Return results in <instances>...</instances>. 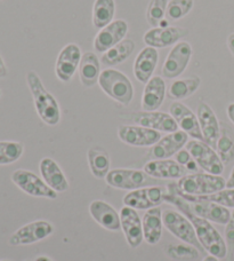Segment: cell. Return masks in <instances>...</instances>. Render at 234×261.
<instances>
[{
  "instance_id": "1",
  "label": "cell",
  "mask_w": 234,
  "mask_h": 261,
  "mask_svg": "<svg viewBox=\"0 0 234 261\" xmlns=\"http://www.w3.org/2000/svg\"><path fill=\"white\" fill-rule=\"evenodd\" d=\"M165 200L170 204H174L175 206L189 218L192 225L194 227L195 234L200 244L202 245L203 250L208 254L214 255L218 259H224L227 255V245L223 236L219 234V231L215 228L207 219H203L196 216L190 207V204L186 199L182 198L181 196L168 190L165 195Z\"/></svg>"
},
{
  "instance_id": "2",
  "label": "cell",
  "mask_w": 234,
  "mask_h": 261,
  "mask_svg": "<svg viewBox=\"0 0 234 261\" xmlns=\"http://www.w3.org/2000/svg\"><path fill=\"white\" fill-rule=\"evenodd\" d=\"M26 83L40 119L48 126H56L61 120V108L57 100L47 91L39 74L34 70L26 73Z\"/></svg>"
},
{
  "instance_id": "3",
  "label": "cell",
  "mask_w": 234,
  "mask_h": 261,
  "mask_svg": "<svg viewBox=\"0 0 234 261\" xmlns=\"http://www.w3.org/2000/svg\"><path fill=\"white\" fill-rule=\"evenodd\" d=\"M98 85L112 100L123 106H128L134 99V86L124 72L116 69L106 68L98 78Z\"/></svg>"
},
{
  "instance_id": "4",
  "label": "cell",
  "mask_w": 234,
  "mask_h": 261,
  "mask_svg": "<svg viewBox=\"0 0 234 261\" xmlns=\"http://www.w3.org/2000/svg\"><path fill=\"white\" fill-rule=\"evenodd\" d=\"M180 192L189 196H208L226 188V180L222 175L210 173H192L179 179Z\"/></svg>"
},
{
  "instance_id": "5",
  "label": "cell",
  "mask_w": 234,
  "mask_h": 261,
  "mask_svg": "<svg viewBox=\"0 0 234 261\" xmlns=\"http://www.w3.org/2000/svg\"><path fill=\"white\" fill-rule=\"evenodd\" d=\"M162 219L163 226L172 236H175L183 243L194 246L199 250L200 253L203 252L204 250L196 237L193 225L183 213L175 210H166L162 213Z\"/></svg>"
},
{
  "instance_id": "6",
  "label": "cell",
  "mask_w": 234,
  "mask_h": 261,
  "mask_svg": "<svg viewBox=\"0 0 234 261\" xmlns=\"http://www.w3.org/2000/svg\"><path fill=\"white\" fill-rule=\"evenodd\" d=\"M185 147L191 153L192 158L196 162V164L206 173L222 175L224 172V163L213 147H210L204 141L195 139L187 142Z\"/></svg>"
},
{
  "instance_id": "7",
  "label": "cell",
  "mask_w": 234,
  "mask_h": 261,
  "mask_svg": "<svg viewBox=\"0 0 234 261\" xmlns=\"http://www.w3.org/2000/svg\"><path fill=\"white\" fill-rule=\"evenodd\" d=\"M13 184L20 188L23 193L32 196V197L56 199L57 194L47 185L43 178L27 170H16L12 174Z\"/></svg>"
},
{
  "instance_id": "8",
  "label": "cell",
  "mask_w": 234,
  "mask_h": 261,
  "mask_svg": "<svg viewBox=\"0 0 234 261\" xmlns=\"http://www.w3.org/2000/svg\"><path fill=\"white\" fill-rule=\"evenodd\" d=\"M54 232V226L49 221L36 220L18 228L9 237L8 243L13 246H22L38 243Z\"/></svg>"
},
{
  "instance_id": "9",
  "label": "cell",
  "mask_w": 234,
  "mask_h": 261,
  "mask_svg": "<svg viewBox=\"0 0 234 261\" xmlns=\"http://www.w3.org/2000/svg\"><path fill=\"white\" fill-rule=\"evenodd\" d=\"M193 49L187 41H180L170 49L162 67L163 77L174 79L180 77L189 65Z\"/></svg>"
},
{
  "instance_id": "10",
  "label": "cell",
  "mask_w": 234,
  "mask_h": 261,
  "mask_svg": "<svg viewBox=\"0 0 234 261\" xmlns=\"http://www.w3.org/2000/svg\"><path fill=\"white\" fill-rule=\"evenodd\" d=\"M166 189L162 187H142L132 190L124 197V205L135 210H147L160 206L165 200Z\"/></svg>"
},
{
  "instance_id": "11",
  "label": "cell",
  "mask_w": 234,
  "mask_h": 261,
  "mask_svg": "<svg viewBox=\"0 0 234 261\" xmlns=\"http://www.w3.org/2000/svg\"><path fill=\"white\" fill-rule=\"evenodd\" d=\"M82 58L81 48L77 44L70 43L65 45L58 53L55 64V73L61 82L68 83L73 78L79 69Z\"/></svg>"
},
{
  "instance_id": "12",
  "label": "cell",
  "mask_w": 234,
  "mask_h": 261,
  "mask_svg": "<svg viewBox=\"0 0 234 261\" xmlns=\"http://www.w3.org/2000/svg\"><path fill=\"white\" fill-rule=\"evenodd\" d=\"M118 137L124 143L132 147H152L161 139L160 132L140 125H121Z\"/></svg>"
},
{
  "instance_id": "13",
  "label": "cell",
  "mask_w": 234,
  "mask_h": 261,
  "mask_svg": "<svg viewBox=\"0 0 234 261\" xmlns=\"http://www.w3.org/2000/svg\"><path fill=\"white\" fill-rule=\"evenodd\" d=\"M149 175L143 170L115 169L111 170L105 176V182L116 189L135 190L148 184Z\"/></svg>"
},
{
  "instance_id": "14",
  "label": "cell",
  "mask_w": 234,
  "mask_h": 261,
  "mask_svg": "<svg viewBox=\"0 0 234 261\" xmlns=\"http://www.w3.org/2000/svg\"><path fill=\"white\" fill-rule=\"evenodd\" d=\"M189 142V135L183 130L168 133L166 137L161 138L159 141L151 147L148 156L150 160H169L182 150L186 143Z\"/></svg>"
},
{
  "instance_id": "15",
  "label": "cell",
  "mask_w": 234,
  "mask_h": 261,
  "mask_svg": "<svg viewBox=\"0 0 234 261\" xmlns=\"http://www.w3.org/2000/svg\"><path fill=\"white\" fill-rule=\"evenodd\" d=\"M128 34V23L125 20H113L97 32L94 39V49L97 53H105L120 41H123Z\"/></svg>"
},
{
  "instance_id": "16",
  "label": "cell",
  "mask_w": 234,
  "mask_h": 261,
  "mask_svg": "<svg viewBox=\"0 0 234 261\" xmlns=\"http://www.w3.org/2000/svg\"><path fill=\"white\" fill-rule=\"evenodd\" d=\"M189 35V30L185 28L168 25L152 28L145 32L143 37L144 43L154 48H165L176 45L180 40Z\"/></svg>"
},
{
  "instance_id": "17",
  "label": "cell",
  "mask_w": 234,
  "mask_h": 261,
  "mask_svg": "<svg viewBox=\"0 0 234 261\" xmlns=\"http://www.w3.org/2000/svg\"><path fill=\"white\" fill-rule=\"evenodd\" d=\"M121 229L124 231L125 239L132 249H136L144 241L142 219L139 218L137 210L130 206L121 207L120 210Z\"/></svg>"
},
{
  "instance_id": "18",
  "label": "cell",
  "mask_w": 234,
  "mask_h": 261,
  "mask_svg": "<svg viewBox=\"0 0 234 261\" xmlns=\"http://www.w3.org/2000/svg\"><path fill=\"white\" fill-rule=\"evenodd\" d=\"M132 120L136 125L156 129L160 133H172L179 130V125L172 116L162 111H138L133 114Z\"/></svg>"
},
{
  "instance_id": "19",
  "label": "cell",
  "mask_w": 234,
  "mask_h": 261,
  "mask_svg": "<svg viewBox=\"0 0 234 261\" xmlns=\"http://www.w3.org/2000/svg\"><path fill=\"white\" fill-rule=\"evenodd\" d=\"M169 114L175 119L177 125H179V128L185 132L189 137L203 141L198 116L189 107L180 101L172 102L169 107Z\"/></svg>"
},
{
  "instance_id": "20",
  "label": "cell",
  "mask_w": 234,
  "mask_h": 261,
  "mask_svg": "<svg viewBox=\"0 0 234 261\" xmlns=\"http://www.w3.org/2000/svg\"><path fill=\"white\" fill-rule=\"evenodd\" d=\"M196 116L199 119L203 141L215 149L219 134H221V124L218 122L216 114L214 113L212 107L202 101L196 108Z\"/></svg>"
},
{
  "instance_id": "21",
  "label": "cell",
  "mask_w": 234,
  "mask_h": 261,
  "mask_svg": "<svg viewBox=\"0 0 234 261\" xmlns=\"http://www.w3.org/2000/svg\"><path fill=\"white\" fill-rule=\"evenodd\" d=\"M90 213L94 220L104 229L109 231H119L121 229L120 214L104 200H93L90 204Z\"/></svg>"
},
{
  "instance_id": "22",
  "label": "cell",
  "mask_w": 234,
  "mask_h": 261,
  "mask_svg": "<svg viewBox=\"0 0 234 261\" xmlns=\"http://www.w3.org/2000/svg\"><path fill=\"white\" fill-rule=\"evenodd\" d=\"M41 178L56 193H64L70 188V184L64 172L53 158L45 157L39 163Z\"/></svg>"
},
{
  "instance_id": "23",
  "label": "cell",
  "mask_w": 234,
  "mask_h": 261,
  "mask_svg": "<svg viewBox=\"0 0 234 261\" xmlns=\"http://www.w3.org/2000/svg\"><path fill=\"white\" fill-rule=\"evenodd\" d=\"M143 171L154 179H181L186 169L172 160H152L144 165Z\"/></svg>"
},
{
  "instance_id": "24",
  "label": "cell",
  "mask_w": 234,
  "mask_h": 261,
  "mask_svg": "<svg viewBox=\"0 0 234 261\" xmlns=\"http://www.w3.org/2000/svg\"><path fill=\"white\" fill-rule=\"evenodd\" d=\"M159 61L158 49L147 46L138 53L134 62V76L142 84H147L153 77Z\"/></svg>"
},
{
  "instance_id": "25",
  "label": "cell",
  "mask_w": 234,
  "mask_h": 261,
  "mask_svg": "<svg viewBox=\"0 0 234 261\" xmlns=\"http://www.w3.org/2000/svg\"><path fill=\"white\" fill-rule=\"evenodd\" d=\"M166 83L160 76H153L145 84L142 95V109L157 111L162 106L166 96Z\"/></svg>"
},
{
  "instance_id": "26",
  "label": "cell",
  "mask_w": 234,
  "mask_h": 261,
  "mask_svg": "<svg viewBox=\"0 0 234 261\" xmlns=\"http://www.w3.org/2000/svg\"><path fill=\"white\" fill-rule=\"evenodd\" d=\"M144 240L150 245H156L162 237L163 219L160 206L147 210L142 219Z\"/></svg>"
},
{
  "instance_id": "27",
  "label": "cell",
  "mask_w": 234,
  "mask_h": 261,
  "mask_svg": "<svg viewBox=\"0 0 234 261\" xmlns=\"http://www.w3.org/2000/svg\"><path fill=\"white\" fill-rule=\"evenodd\" d=\"M78 72L80 82L85 87H93L98 84V78L102 71L97 55L93 52L83 53Z\"/></svg>"
},
{
  "instance_id": "28",
  "label": "cell",
  "mask_w": 234,
  "mask_h": 261,
  "mask_svg": "<svg viewBox=\"0 0 234 261\" xmlns=\"http://www.w3.org/2000/svg\"><path fill=\"white\" fill-rule=\"evenodd\" d=\"M135 47H136V45H135L133 39L125 38L119 44L103 53L101 63L106 65V67H114V65L124 63L134 53Z\"/></svg>"
},
{
  "instance_id": "29",
  "label": "cell",
  "mask_w": 234,
  "mask_h": 261,
  "mask_svg": "<svg viewBox=\"0 0 234 261\" xmlns=\"http://www.w3.org/2000/svg\"><path fill=\"white\" fill-rule=\"evenodd\" d=\"M87 160L92 174L96 179H105L107 173L111 171V160L109 153L104 149L94 147L87 151Z\"/></svg>"
},
{
  "instance_id": "30",
  "label": "cell",
  "mask_w": 234,
  "mask_h": 261,
  "mask_svg": "<svg viewBox=\"0 0 234 261\" xmlns=\"http://www.w3.org/2000/svg\"><path fill=\"white\" fill-rule=\"evenodd\" d=\"M201 85V79L198 76H192L184 79H176L168 88V96L172 100H184L193 95Z\"/></svg>"
},
{
  "instance_id": "31",
  "label": "cell",
  "mask_w": 234,
  "mask_h": 261,
  "mask_svg": "<svg viewBox=\"0 0 234 261\" xmlns=\"http://www.w3.org/2000/svg\"><path fill=\"white\" fill-rule=\"evenodd\" d=\"M114 14V0H95L93 6V24L101 30L113 21Z\"/></svg>"
},
{
  "instance_id": "32",
  "label": "cell",
  "mask_w": 234,
  "mask_h": 261,
  "mask_svg": "<svg viewBox=\"0 0 234 261\" xmlns=\"http://www.w3.org/2000/svg\"><path fill=\"white\" fill-rule=\"evenodd\" d=\"M215 149L224 165L230 164L234 160V132L226 124H221V134Z\"/></svg>"
},
{
  "instance_id": "33",
  "label": "cell",
  "mask_w": 234,
  "mask_h": 261,
  "mask_svg": "<svg viewBox=\"0 0 234 261\" xmlns=\"http://www.w3.org/2000/svg\"><path fill=\"white\" fill-rule=\"evenodd\" d=\"M24 152V146L18 141H0V165H11Z\"/></svg>"
},
{
  "instance_id": "34",
  "label": "cell",
  "mask_w": 234,
  "mask_h": 261,
  "mask_svg": "<svg viewBox=\"0 0 234 261\" xmlns=\"http://www.w3.org/2000/svg\"><path fill=\"white\" fill-rule=\"evenodd\" d=\"M168 0H150L147 9V21L151 27L157 28L165 20Z\"/></svg>"
},
{
  "instance_id": "35",
  "label": "cell",
  "mask_w": 234,
  "mask_h": 261,
  "mask_svg": "<svg viewBox=\"0 0 234 261\" xmlns=\"http://www.w3.org/2000/svg\"><path fill=\"white\" fill-rule=\"evenodd\" d=\"M194 6V0H170L168 2L166 16L170 21H179L189 14Z\"/></svg>"
},
{
  "instance_id": "36",
  "label": "cell",
  "mask_w": 234,
  "mask_h": 261,
  "mask_svg": "<svg viewBox=\"0 0 234 261\" xmlns=\"http://www.w3.org/2000/svg\"><path fill=\"white\" fill-rule=\"evenodd\" d=\"M167 252L172 259H196L199 257V250L190 244H180V245H169L167 248Z\"/></svg>"
},
{
  "instance_id": "37",
  "label": "cell",
  "mask_w": 234,
  "mask_h": 261,
  "mask_svg": "<svg viewBox=\"0 0 234 261\" xmlns=\"http://www.w3.org/2000/svg\"><path fill=\"white\" fill-rule=\"evenodd\" d=\"M210 202L217 203L219 205H223L227 208H234V188H225L221 190V192H217L208 196H200Z\"/></svg>"
},
{
  "instance_id": "38",
  "label": "cell",
  "mask_w": 234,
  "mask_h": 261,
  "mask_svg": "<svg viewBox=\"0 0 234 261\" xmlns=\"http://www.w3.org/2000/svg\"><path fill=\"white\" fill-rule=\"evenodd\" d=\"M225 237H226L227 244L234 249V208L231 212L230 221L227 222L226 228H225Z\"/></svg>"
},
{
  "instance_id": "39",
  "label": "cell",
  "mask_w": 234,
  "mask_h": 261,
  "mask_svg": "<svg viewBox=\"0 0 234 261\" xmlns=\"http://www.w3.org/2000/svg\"><path fill=\"white\" fill-rule=\"evenodd\" d=\"M193 160L191 156V153L189 152V150L187 149H182V150H180L179 152L176 153L175 155V161L179 163V164H181L182 166H186L189 163Z\"/></svg>"
},
{
  "instance_id": "40",
  "label": "cell",
  "mask_w": 234,
  "mask_h": 261,
  "mask_svg": "<svg viewBox=\"0 0 234 261\" xmlns=\"http://www.w3.org/2000/svg\"><path fill=\"white\" fill-rule=\"evenodd\" d=\"M7 74H8L7 67H6V64H5L2 54H0V78H5Z\"/></svg>"
},
{
  "instance_id": "41",
  "label": "cell",
  "mask_w": 234,
  "mask_h": 261,
  "mask_svg": "<svg viewBox=\"0 0 234 261\" xmlns=\"http://www.w3.org/2000/svg\"><path fill=\"white\" fill-rule=\"evenodd\" d=\"M226 43H227L228 49H230V52L232 53V55L234 57V32L227 37V41H226Z\"/></svg>"
},
{
  "instance_id": "42",
  "label": "cell",
  "mask_w": 234,
  "mask_h": 261,
  "mask_svg": "<svg viewBox=\"0 0 234 261\" xmlns=\"http://www.w3.org/2000/svg\"><path fill=\"white\" fill-rule=\"evenodd\" d=\"M226 113H227L228 118H230L231 122L234 124V102H232V103H230V105L227 106Z\"/></svg>"
},
{
  "instance_id": "43",
  "label": "cell",
  "mask_w": 234,
  "mask_h": 261,
  "mask_svg": "<svg viewBox=\"0 0 234 261\" xmlns=\"http://www.w3.org/2000/svg\"><path fill=\"white\" fill-rule=\"evenodd\" d=\"M226 188H234V166L231 171V174L226 181Z\"/></svg>"
},
{
  "instance_id": "44",
  "label": "cell",
  "mask_w": 234,
  "mask_h": 261,
  "mask_svg": "<svg viewBox=\"0 0 234 261\" xmlns=\"http://www.w3.org/2000/svg\"><path fill=\"white\" fill-rule=\"evenodd\" d=\"M35 261H54V260L49 257H47V255H38Z\"/></svg>"
},
{
  "instance_id": "45",
  "label": "cell",
  "mask_w": 234,
  "mask_h": 261,
  "mask_svg": "<svg viewBox=\"0 0 234 261\" xmlns=\"http://www.w3.org/2000/svg\"><path fill=\"white\" fill-rule=\"evenodd\" d=\"M202 261H219V259L218 258H216V257H214V255H210V254H208L207 257H204L203 258V260Z\"/></svg>"
},
{
  "instance_id": "46",
  "label": "cell",
  "mask_w": 234,
  "mask_h": 261,
  "mask_svg": "<svg viewBox=\"0 0 234 261\" xmlns=\"http://www.w3.org/2000/svg\"><path fill=\"white\" fill-rule=\"evenodd\" d=\"M2 94H3V93H2V90H0V97H2Z\"/></svg>"
},
{
  "instance_id": "47",
  "label": "cell",
  "mask_w": 234,
  "mask_h": 261,
  "mask_svg": "<svg viewBox=\"0 0 234 261\" xmlns=\"http://www.w3.org/2000/svg\"><path fill=\"white\" fill-rule=\"evenodd\" d=\"M0 261H11V260H0Z\"/></svg>"
},
{
  "instance_id": "48",
  "label": "cell",
  "mask_w": 234,
  "mask_h": 261,
  "mask_svg": "<svg viewBox=\"0 0 234 261\" xmlns=\"http://www.w3.org/2000/svg\"><path fill=\"white\" fill-rule=\"evenodd\" d=\"M25 261H29V260H25Z\"/></svg>"
}]
</instances>
